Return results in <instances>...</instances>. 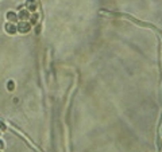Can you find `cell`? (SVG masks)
<instances>
[{"instance_id": "6da1fadb", "label": "cell", "mask_w": 162, "mask_h": 152, "mask_svg": "<svg viewBox=\"0 0 162 152\" xmlns=\"http://www.w3.org/2000/svg\"><path fill=\"white\" fill-rule=\"evenodd\" d=\"M28 30H30V24H28L27 22H20V23L18 24V31L22 32V34L28 32Z\"/></svg>"}, {"instance_id": "7a4b0ae2", "label": "cell", "mask_w": 162, "mask_h": 152, "mask_svg": "<svg viewBox=\"0 0 162 152\" xmlns=\"http://www.w3.org/2000/svg\"><path fill=\"white\" fill-rule=\"evenodd\" d=\"M6 31L8 34H15L16 32V26H14L12 23H7L6 24Z\"/></svg>"}, {"instance_id": "3957f363", "label": "cell", "mask_w": 162, "mask_h": 152, "mask_svg": "<svg viewBox=\"0 0 162 152\" xmlns=\"http://www.w3.org/2000/svg\"><path fill=\"white\" fill-rule=\"evenodd\" d=\"M7 19L10 20V22H16V15L14 14V12H8V14H7Z\"/></svg>"}, {"instance_id": "277c9868", "label": "cell", "mask_w": 162, "mask_h": 152, "mask_svg": "<svg viewBox=\"0 0 162 152\" xmlns=\"http://www.w3.org/2000/svg\"><path fill=\"white\" fill-rule=\"evenodd\" d=\"M19 18H20V19H23V20H26V19H27V18H28V12H26V11H22V12H20V14H19Z\"/></svg>"}, {"instance_id": "5b68a950", "label": "cell", "mask_w": 162, "mask_h": 152, "mask_svg": "<svg viewBox=\"0 0 162 152\" xmlns=\"http://www.w3.org/2000/svg\"><path fill=\"white\" fill-rule=\"evenodd\" d=\"M7 88H8V90H14V88H15V86H14V82H12V81L8 82V86H7Z\"/></svg>"}, {"instance_id": "8992f818", "label": "cell", "mask_w": 162, "mask_h": 152, "mask_svg": "<svg viewBox=\"0 0 162 152\" xmlns=\"http://www.w3.org/2000/svg\"><path fill=\"white\" fill-rule=\"evenodd\" d=\"M27 5H28V8H30V10H34V7H35L32 1H28V3H27Z\"/></svg>"}, {"instance_id": "52a82bcc", "label": "cell", "mask_w": 162, "mask_h": 152, "mask_svg": "<svg viewBox=\"0 0 162 152\" xmlns=\"http://www.w3.org/2000/svg\"><path fill=\"white\" fill-rule=\"evenodd\" d=\"M37 19H38V16H37V15H34V16L31 18V23H35V22H37Z\"/></svg>"}, {"instance_id": "ba28073f", "label": "cell", "mask_w": 162, "mask_h": 152, "mask_svg": "<svg viewBox=\"0 0 162 152\" xmlns=\"http://www.w3.org/2000/svg\"><path fill=\"white\" fill-rule=\"evenodd\" d=\"M0 129H3V131H6V125H4L3 123H1V121H0Z\"/></svg>"}, {"instance_id": "9c48e42d", "label": "cell", "mask_w": 162, "mask_h": 152, "mask_svg": "<svg viewBox=\"0 0 162 152\" xmlns=\"http://www.w3.org/2000/svg\"><path fill=\"white\" fill-rule=\"evenodd\" d=\"M3 147H4V143H3V141H1V140H0V149L3 148Z\"/></svg>"}]
</instances>
